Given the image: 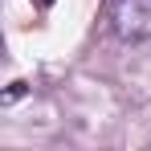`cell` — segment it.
<instances>
[{
    "label": "cell",
    "instance_id": "1",
    "mask_svg": "<svg viewBox=\"0 0 151 151\" xmlns=\"http://www.w3.org/2000/svg\"><path fill=\"white\" fill-rule=\"evenodd\" d=\"M106 25L127 45L147 41L151 37V0H106Z\"/></svg>",
    "mask_w": 151,
    "mask_h": 151
},
{
    "label": "cell",
    "instance_id": "2",
    "mask_svg": "<svg viewBox=\"0 0 151 151\" xmlns=\"http://www.w3.org/2000/svg\"><path fill=\"white\" fill-rule=\"evenodd\" d=\"M33 4H37V8H49V4H53V0H33Z\"/></svg>",
    "mask_w": 151,
    "mask_h": 151
}]
</instances>
